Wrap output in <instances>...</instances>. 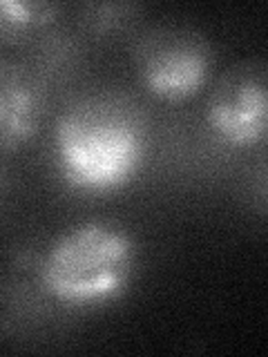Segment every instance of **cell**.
<instances>
[{
    "label": "cell",
    "instance_id": "obj_3",
    "mask_svg": "<svg viewBox=\"0 0 268 357\" xmlns=\"http://www.w3.org/2000/svg\"><path fill=\"white\" fill-rule=\"evenodd\" d=\"M134 67L154 96L184 100L199 92L212 67V47L186 25H154L134 40Z\"/></svg>",
    "mask_w": 268,
    "mask_h": 357
},
{
    "label": "cell",
    "instance_id": "obj_7",
    "mask_svg": "<svg viewBox=\"0 0 268 357\" xmlns=\"http://www.w3.org/2000/svg\"><path fill=\"white\" fill-rule=\"evenodd\" d=\"M139 5L132 3H89L81 7L83 25L94 33H112L134 20Z\"/></svg>",
    "mask_w": 268,
    "mask_h": 357
},
{
    "label": "cell",
    "instance_id": "obj_1",
    "mask_svg": "<svg viewBox=\"0 0 268 357\" xmlns=\"http://www.w3.org/2000/svg\"><path fill=\"white\" fill-rule=\"evenodd\" d=\"M59 170L85 195H110L137 176L148 152V116L130 94L94 89L59 116L54 132Z\"/></svg>",
    "mask_w": 268,
    "mask_h": 357
},
{
    "label": "cell",
    "instance_id": "obj_5",
    "mask_svg": "<svg viewBox=\"0 0 268 357\" xmlns=\"http://www.w3.org/2000/svg\"><path fill=\"white\" fill-rule=\"evenodd\" d=\"M50 112L43 74L27 63L0 61V150L14 152L38 134Z\"/></svg>",
    "mask_w": 268,
    "mask_h": 357
},
{
    "label": "cell",
    "instance_id": "obj_6",
    "mask_svg": "<svg viewBox=\"0 0 268 357\" xmlns=\"http://www.w3.org/2000/svg\"><path fill=\"white\" fill-rule=\"evenodd\" d=\"M61 14L59 3L43 0H0V40L16 43L47 29Z\"/></svg>",
    "mask_w": 268,
    "mask_h": 357
},
{
    "label": "cell",
    "instance_id": "obj_2",
    "mask_svg": "<svg viewBox=\"0 0 268 357\" xmlns=\"http://www.w3.org/2000/svg\"><path fill=\"white\" fill-rule=\"evenodd\" d=\"M137 243L105 221H87L56 239L40 266L43 288L67 306L107 304L128 288Z\"/></svg>",
    "mask_w": 268,
    "mask_h": 357
},
{
    "label": "cell",
    "instance_id": "obj_4",
    "mask_svg": "<svg viewBox=\"0 0 268 357\" xmlns=\"http://www.w3.org/2000/svg\"><path fill=\"white\" fill-rule=\"evenodd\" d=\"M208 126L232 148H253L268 130V70L264 61H241L226 70L208 98Z\"/></svg>",
    "mask_w": 268,
    "mask_h": 357
}]
</instances>
